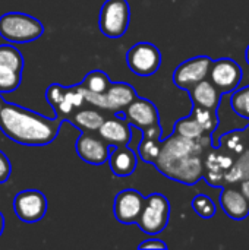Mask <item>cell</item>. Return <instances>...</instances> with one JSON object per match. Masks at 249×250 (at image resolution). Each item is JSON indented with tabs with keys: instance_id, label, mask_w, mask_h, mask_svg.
<instances>
[{
	"instance_id": "8",
	"label": "cell",
	"mask_w": 249,
	"mask_h": 250,
	"mask_svg": "<svg viewBox=\"0 0 249 250\" xmlns=\"http://www.w3.org/2000/svg\"><path fill=\"white\" fill-rule=\"evenodd\" d=\"M13 211L23 223H38L47 212V198L35 189L22 190L13 199Z\"/></svg>"
},
{
	"instance_id": "23",
	"label": "cell",
	"mask_w": 249,
	"mask_h": 250,
	"mask_svg": "<svg viewBox=\"0 0 249 250\" xmlns=\"http://www.w3.org/2000/svg\"><path fill=\"white\" fill-rule=\"evenodd\" d=\"M110 83L112 81L107 73H104L103 70H91L81 82V86L94 94H104Z\"/></svg>"
},
{
	"instance_id": "17",
	"label": "cell",
	"mask_w": 249,
	"mask_h": 250,
	"mask_svg": "<svg viewBox=\"0 0 249 250\" xmlns=\"http://www.w3.org/2000/svg\"><path fill=\"white\" fill-rule=\"evenodd\" d=\"M188 94L191 97L192 105H200V107L219 111L223 94L217 89V86L208 78L200 81L192 88H189Z\"/></svg>"
},
{
	"instance_id": "6",
	"label": "cell",
	"mask_w": 249,
	"mask_h": 250,
	"mask_svg": "<svg viewBox=\"0 0 249 250\" xmlns=\"http://www.w3.org/2000/svg\"><path fill=\"white\" fill-rule=\"evenodd\" d=\"M126 64L136 76H153L161 66V53L151 42H138L128 50Z\"/></svg>"
},
{
	"instance_id": "16",
	"label": "cell",
	"mask_w": 249,
	"mask_h": 250,
	"mask_svg": "<svg viewBox=\"0 0 249 250\" xmlns=\"http://www.w3.org/2000/svg\"><path fill=\"white\" fill-rule=\"evenodd\" d=\"M104 95V110L112 113H122L136 97V91L126 82H112Z\"/></svg>"
},
{
	"instance_id": "10",
	"label": "cell",
	"mask_w": 249,
	"mask_h": 250,
	"mask_svg": "<svg viewBox=\"0 0 249 250\" xmlns=\"http://www.w3.org/2000/svg\"><path fill=\"white\" fill-rule=\"evenodd\" d=\"M235 157L220 146H210L203 158V179L211 188H223V176L233 164Z\"/></svg>"
},
{
	"instance_id": "35",
	"label": "cell",
	"mask_w": 249,
	"mask_h": 250,
	"mask_svg": "<svg viewBox=\"0 0 249 250\" xmlns=\"http://www.w3.org/2000/svg\"><path fill=\"white\" fill-rule=\"evenodd\" d=\"M4 100H3V97H1V94H0V116H1V111H3V107H4Z\"/></svg>"
},
{
	"instance_id": "18",
	"label": "cell",
	"mask_w": 249,
	"mask_h": 250,
	"mask_svg": "<svg viewBox=\"0 0 249 250\" xmlns=\"http://www.w3.org/2000/svg\"><path fill=\"white\" fill-rule=\"evenodd\" d=\"M107 163L110 166V170L117 177H128L136 170L138 157L135 151L129 148V145L125 146H110Z\"/></svg>"
},
{
	"instance_id": "30",
	"label": "cell",
	"mask_w": 249,
	"mask_h": 250,
	"mask_svg": "<svg viewBox=\"0 0 249 250\" xmlns=\"http://www.w3.org/2000/svg\"><path fill=\"white\" fill-rule=\"evenodd\" d=\"M65 94H66V86L60 85V83H51L45 89V100L51 105V108H54L63 101Z\"/></svg>"
},
{
	"instance_id": "15",
	"label": "cell",
	"mask_w": 249,
	"mask_h": 250,
	"mask_svg": "<svg viewBox=\"0 0 249 250\" xmlns=\"http://www.w3.org/2000/svg\"><path fill=\"white\" fill-rule=\"evenodd\" d=\"M220 207L225 214L235 221H242L249 217V202L239 188L225 186L220 193Z\"/></svg>"
},
{
	"instance_id": "20",
	"label": "cell",
	"mask_w": 249,
	"mask_h": 250,
	"mask_svg": "<svg viewBox=\"0 0 249 250\" xmlns=\"http://www.w3.org/2000/svg\"><path fill=\"white\" fill-rule=\"evenodd\" d=\"M249 179V151L235 158L230 168L223 176V188L225 186H238L241 182Z\"/></svg>"
},
{
	"instance_id": "14",
	"label": "cell",
	"mask_w": 249,
	"mask_h": 250,
	"mask_svg": "<svg viewBox=\"0 0 249 250\" xmlns=\"http://www.w3.org/2000/svg\"><path fill=\"white\" fill-rule=\"evenodd\" d=\"M132 126L125 120V117L119 113V116H112L104 119L103 125L97 130V133L110 145V146H125L132 141Z\"/></svg>"
},
{
	"instance_id": "5",
	"label": "cell",
	"mask_w": 249,
	"mask_h": 250,
	"mask_svg": "<svg viewBox=\"0 0 249 250\" xmlns=\"http://www.w3.org/2000/svg\"><path fill=\"white\" fill-rule=\"evenodd\" d=\"M131 7L128 0H106L98 18L100 31L109 38H120L129 26Z\"/></svg>"
},
{
	"instance_id": "11",
	"label": "cell",
	"mask_w": 249,
	"mask_h": 250,
	"mask_svg": "<svg viewBox=\"0 0 249 250\" xmlns=\"http://www.w3.org/2000/svg\"><path fill=\"white\" fill-rule=\"evenodd\" d=\"M75 149L84 163L91 166H101L107 163L110 145L97 132H82L76 139Z\"/></svg>"
},
{
	"instance_id": "28",
	"label": "cell",
	"mask_w": 249,
	"mask_h": 250,
	"mask_svg": "<svg viewBox=\"0 0 249 250\" xmlns=\"http://www.w3.org/2000/svg\"><path fill=\"white\" fill-rule=\"evenodd\" d=\"M22 75L7 66L0 64V94H7L16 91L21 85Z\"/></svg>"
},
{
	"instance_id": "33",
	"label": "cell",
	"mask_w": 249,
	"mask_h": 250,
	"mask_svg": "<svg viewBox=\"0 0 249 250\" xmlns=\"http://www.w3.org/2000/svg\"><path fill=\"white\" fill-rule=\"evenodd\" d=\"M239 190L242 192V195L245 196V199L249 202V179L248 180H244V182H241L239 185Z\"/></svg>"
},
{
	"instance_id": "25",
	"label": "cell",
	"mask_w": 249,
	"mask_h": 250,
	"mask_svg": "<svg viewBox=\"0 0 249 250\" xmlns=\"http://www.w3.org/2000/svg\"><path fill=\"white\" fill-rule=\"evenodd\" d=\"M0 64L7 66L16 72L22 73L23 69V57L21 51L10 44H1L0 45Z\"/></svg>"
},
{
	"instance_id": "37",
	"label": "cell",
	"mask_w": 249,
	"mask_h": 250,
	"mask_svg": "<svg viewBox=\"0 0 249 250\" xmlns=\"http://www.w3.org/2000/svg\"><path fill=\"white\" fill-rule=\"evenodd\" d=\"M245 57H247V63L249 64V45L247 47V51H245Z\"/></svg>"
},
{
	"instance_id": "24",
	"label": "cell",
	"mask_w": 249,
	"mask_h": 250,
	"mask_svg": "<svg viewBox=\"0 0 249 250\" xmlns=\"http://www.w3.org/2000/svg\"><path fill=\"white\" fill-rule=\"evenodd\" d=\"M173 133L183 136V138H188V139H200L205 135L203 127L198 125V122L191 114L183 117V119H179L175 123Z\"/></svg>"
},
{
	"instance_id": "27",
	"label": "cell",
	"mask_w": 249,
	"mask_h": 250,
	"mask_svg": "<svg viewBox=\"0 0 249 250\" xmlns=\"http://www.w3.org/2000/svg\"><path fill=\"white\" fill-rule=\"evenodd\" d=\"M230 105L239 117L249 120V85L233 91L230 97Z\"/></svg>"
},
{
	"instance_id": "7",
	"label": "cell",
	"mask_w": 249,
	"mask_h": 250,
	"mask_svg": "<svg viewBox=\"0 0 249 250\" xmlns=\"http://www.w3.org/2000/svg\"><path fill=\"white\" fill-rule=\"evenodd\" d=\"M244 78L242 67L229 57H222L219 60H213L208 79L217 86V89L225 95L229 92H233L239 88Z\"/></svg>"
},
{
	"instance_id": "29",
	"label": "cell",
	"mask_w": 249,
	"mask_h": 250,
	"mask_svg": "<svg viewBox=\"0 0 249 250\" xmlns=\"http://www.w3.org/2000/svg\"><path fill=\"white\" fill-rule=\"evenodd\" d=\"M191 207L197 212V215H200L204 220H211L216 215V212H217V207H216L214 201L210 196L203 195V193L201 195H197L192 199Z\"/></svg>"
},
{
	"instance_id": "32",
	"label": "cell",
	"mask_w": 249,
	"mask_h": 250,
	"mask_svg": "<svg viewBox=\"0 0 249 250\" xmlns=\"http://www.w3.org/2000/svg\"><path fill=\"white\" fill-rule=\"evenodd\" d=\"M138 249L167 250V245L163 240H158V239H148V240H144L142 243H139Z\"/></svg>"
},
{
	"instance_id": "12",
	"label": "cell",
	"mask_w": 249,
	"mask_h": 250,
	"mask_svg": "<svg viewBox=\"0 0 249 250\" xmlns=\"http://www.w3.org/2000/svg\"><path fill=\"white\" fill-rule=\"evenodd\" d=\"M144 201L145 198L135 189L120 190L114 196V204H113L114 218L126 226L136 224L144 207Z\"/></svg>"
},
{
	"instance_id": "34",
	"label": "cell",
	"mask_w": 249,
	"mask_h": 250,
	"mask_svg": "<svg viewBox=\"0 0 249 250\" xmlns=\"http://www.w3.org/2000/svg\"><path fill=\"white\" fill-rule=\"evenodd\" d=\"M3 230H4V217L0 212V236L3 234Z\"/></svg>"
},
{
	"instance_id": "19",
	"label": "cell",
	"mask_w": 249,
	"mask_h": 250,
	"mask_svg": "<svg viewBox=\"0 0 249 250\" xmlns=\"http://www.w3.org/2000/svg\"><path fill=\"white\" fill-rule=\"evenodd\" d=\"M104 114L97 108H76L68 122L78 127L81 132H97L104 122Z\"/></svg>"
},
{
	"instance_id": "38",
	"label": "cell",
	"mask_w": 249,
	"mask_h": 250,
	"mask_svg": "<svg viewBox=\"0 0 249 250\" xmlns=\"http://www.w3.org/2000/svg\"><path fill=\"white\" fill-rule=\"evenodd\" d=\"M248 151H249V145H248Z\"/></svg>"
},
{
	"instance_id": "4",
	"label": "cell",
	"mask_w": 249,
	"mask_h": 250,
	"mask_svg": "<svg viewBox=\"0 0 249 250\" xmlns=\"http://www.w3.org/2000/svg\"><path fill=\"white\" fill-rule=\"evenodd\" d=\"M169 220H170L169 199L161 193H153L145 198L136 226L142 233L148 236H156L166 230Z\"/></svg>"
},
{
	"instance_id": "9",
	"label": "cell",
	"mask_w": 249,
	"mask_h": 250,
	"mask_svg": "<svg viewBox=\"0 0 249 250\" xmlns=\"http://www.w3.org/2000/svg\"><path fill=\"white\" fill-rule=\"evenodd\" d=\"M213 59L208 56H197L182 62L173 72V83L188 91L200 81L208 78V72L211 67Z\"/></svg>"
},
{
	"instance_id": "3",
	"label": "cell",
	"mask_w": 249,
	"mask_h": 250,
	"mask_svg": "<svg viewBox=\"0 0 249 250\" xmlns=\"http://www.w3.org/2000/svg\"><path fill=\"white\" fill-rule=\"evenodd\" d=\"M44 32L43 23L31 15L9 12L0 16V37L12 44L32 42Z\"/></svg>"
},
{
	"instance_id": "1",
	"label": "cell",
	"mask_w": 249,
	"mask_h": 250,
	"mask_svg": "<svg viewBox=\"0 0 249 250\" xmlns=\"http://www.w3.org/2000/svg\"><path fill=\"white\" fill-rule=\"evenodd\" d=\"M210 146H216L211 135H204L200 139H188L173 133L161 141V149L154 166L167 179L194 186L203 179V158Z\"/></svg>"
},
{
	"instance_id": "22",
	"label": "cell",
	"mask_w": 249,
	"mask_h": 250,
	"mask_svg": "<svg viewBox=\"0 0 249 250\" xmlns=\"http://www.w3.org/2000/svg\"><path fill=\"white\" fill-rule=\"evenodd\" d=\"M191 116L198 122V125L203 127L205 135H214V132L217 130L219 125H220V116L219 111L205 108V107H200V105H192V111Z\"/></svg>"
},
{
	"instance_id": "31",
	"label": "cell",
	"mask_w": 249,
	"mask_h": 250,
	"mask_svg": "<svg viewBox=\"0 0 249 250\" xmlns=\"http://www.w3.org/2000/svg\"><path fill=\"white\" fill-rule=\"evenodd\" d=\"M10 171H12V166L9 158L6 157L4 152L0 151V185L6 183L10 177Z\"/></svg>"
},
{
	"instance_id": "21",
	"label": "cell",
	"mask_w": 249,
	"mask_h": 250,
	"mask_svg": "<svg viewBox=\"0 0 249 250\" xmlns=\"http://www.w3.org/2000/svg\"><path fill=\"white\" fill-rule=\"evenodd\" d=\"M219 146L232 154L235 158L244 154L248 149V141L244 133V129L230 130L227 133H223L219 138Z\"/></svg>"
},
{
	"instance_id": "2",
	"label": "cell",
	"mask_w": 249,
	"mask_h": 250,
	"mask_svg": "<svg viewBox=\"0 0 249 250\" xmlns=\"http://www.w3.org/2000/svg\"><path fill=\"white\" fill-rule=\"evenodd\" d=\"M59 117H45L16 104L4 103L0 129L10 141L25 146H45L51 144L62 127Z\"/></svg>"
},
{
	"instance_id": "36",
	"label": "cell",
	"mask_w": 249,
	"mask_h": 250,
	"mask_svg": "<svg viewBox=\"0 0 249 250\" xmlns=\"http://www.w3.org/2000/svg\"><path fill=\"white\" fill-rule=\"evenodd\" d=\"M244 133H245V136H247V141H248V145H249V125L244 129Z\"/></svg>"
},
{
	"instance_id": "13",
	"label": "cell",
	"mask_w": 249,
	"mask_h": 250,
	"mask_svg": "<svg viewBox=\"0 0 249 250\" xmlns=\"http://www.w3.org/2000/svg\"><path fill=\"white\" fill-rule=\"evenodd\" d=\"M120 114L131 126L139 130H144L145 127L160 122V116L156 104L147 98H139V97H136Z\"/></svg>"
},
{
	"instance_id": "26",
	"label": "cell",
	"mask_w": 249,
	"mask_h": 250,
	"mask_svg": "<svg viewBox=\"0 0 249 250\" xmlns=\"http://www.w3.org/2000/svg\"><path fill=\"white\" fill-rule=\"evenodd\" d=\"M161 149V139L142 138L138 145V157L148 164H154Z\"/></svg>"
}]
</instances>
